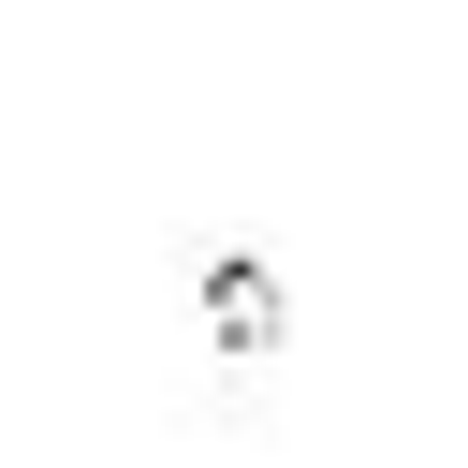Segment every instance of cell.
Returning a JSON list of instances; mask_svg holds the SVG:
<instances>
[{
	"label": "cell",
	"instance_id": "obj_1",
	"mask_svg": "<svg viewBox=\"0 0 468 468\" xmlns=\"http://www.w3.org/2000/svg\"><path fill=\"white\" fill-rule=\"evenodd\" d=\"M278 322H292L278 278H263L249 249H219V263H205V336H219V351H278Z\"/></svg>",
	"mask_w": 468,
	"mask_h": 468
}]
</instances>
